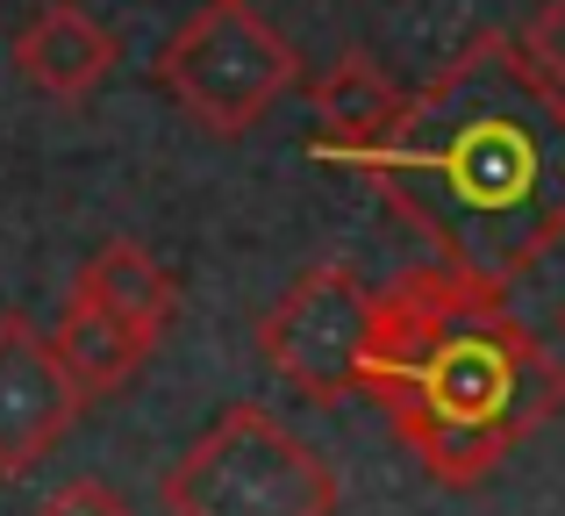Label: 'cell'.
Masks as SVG:
<instances>
[{"label":"cell","instance_id":"cell-1","mask_svg":"<svg viewBox=\"0 0 565 516\" xmlns=\"http://www.w3.org/2000/svg\"><path fill=\"white\" fill-rule=\"evenodd\" d=\"M365 187L472 280H523L565 238V94L523 43L480 29L401 115L344 158Z\"/></svg>","mask_w":565,"mask_h":516},{"label":"cell","instance_id":"cell-2","mask_svg":"<svg viewBox=\"0 0 565 516\" xmlns=\"http://www.w3.org/2000/svg\"><path fill=\"white\" fill-rule=\"evenodd\" d=\"M359 394L386 409L437 488H480L565 409V359L509 316V287L429 259L373 287Z\"/></svg>","mask_w":565,"mask_h":516},{"label":"cell","instance_id":"cell-3","mask_svg":"<svg viewBox=\"0 0 565 516\" xmlns=\"http://www.w3.org/2000/svg\"><path fill=\"white\" fill-rule=\"evenodd\" d=\"M166 516H337V474L301 431L230 402L158 481Z\"/></svg>","mask_w":565,"mask_h":516},{"label":"cell","instance_id":"cell-4","mask_svg":"<svg viewBox=\"0 0 565 516\" xmlns=\"http://www.w3.org/2000/svg\"><path fill=\"white\" fill-rule=\"evenodd\" d=\"M158 94L207 137H250L279 94L301 80V51L250 0H201L151 65Z\"/></svg>","mask_w":565,"mask_h":516},{"label":"cell","instance_id":"cell-5","mask_svg":"<svg viewBox=\"0 0 565 516\" xmlns=\"http://www.w3.org/2000/svg\"><path fill=\"white\" fill-rule=\"evenodd\" d=\"M365 330H373V280L351 259H322L265 308L258 359L308 402H337V394H359Z\"/></svg>","mask_w":565,"mask_h":516},{"label":"cell","instance_id":"cell-6","mask_svg":"<svg viewBox=\"0 0 565 516\" xmlns=\"http://www.w3.org/2000/svg\"><path fill=\"white\" fill-rule=\"evenodd\" d=\"M86 417V394L72 388L65 359L51 351V330L8 308L0 316V481H22L72 438Z\"/></svg>","mask_w":565,"mask_h":516},{"label":"cell","instance_id":"cell-7","mask_svg":"<svg viewBox=\"0 0 565 516\" xmlns=\"http://www.w3.org/2000/svg\"><path fill=\"white\" fill-rule=\"evenodd\" d=\"M122 65V36L79 8V0H43L22 29H14V72L36 86L43 101H86L108 72Z\"/></svg>","mask_w":565,"mask_h":516},{"label":"cell","instance_id":"cell-8","mask_svg":"<svg viewBox=\"0 0 565 516\" xmlns=\"http://www.w3.org/2000/svg\"><path fill=\"white\" fill-rule=\"evenodd\" d=\"M308 101H316V123H322L316 129V158L322 166H344V158H359L365 144L394 123L408 94H401L365 51H344L308 80Z\"/></svg>","mask_w":565,"mask_h":516},{"label":"cell","instance_id":"cell-9","mask_svg":"<svg viewBox=\"0 0 565 516\" xmlns=\"http://www.w3.org/2000/svg\"><path fill=\"white\" fill-rule=\"evenodd\" d=\"M51 351L65 359L72 388H79V394H86V409H94V402H108V394H122L129 380L143 373V359H151L158 345H151L143 330H129L122 316H108L94 294L72 287V294H65V308H57Z\"/></svg>","mask_w":565,"mask_h":516},{"label":"cell","instance_id":"cell-10","mask_svg":"<svg viewBox=\"0 0 565 516\" xmlns=\"http://www.w3.org/2000/svg\"><path fill=\"white\" fill-rule=\"evenodd\" d=\"M72 287L94 294L108 316H122L129 330H143L151 345H166V330L180 323V280L143 252L137 238H108L79 273H72Z\"/></svg>","mask_w":565,"mask_h":516},{"label":"cell","instance_id":"cell-11","mask_svg":"<svg viewBox=\"0 0 565 516\" xmlns=\"http://www.w3.org/2000/svg\"><path fill=\"white\" fill-rule=\"evenodd\" d=\"M515 43H523V57L565 94V0H544V8L523 22V36H515Z\"/></svg>","mask_w":565,"mask_h":516},{"label":"cell","instance_id":"cell-12","mask_svg":"<svg viewBox=\"0 0 565 516\" xmlns=\"http://www.w3.org/2000/svg\"><path fill=\"white\" fill-rule=\"evenodd\" d=\"M36 516H137L129 509L122 488H108V481H65L57 495H43Z\"/></svg>","mask_w":565,"mask_h":516},{"label":"cell","instance_id":"cell-13","mask_svg":"<svg viewBox=\"0 0 565 516\" xmlns=\"http://www.w3.org/2000/svg\"><path fill=\"white\" fill-rule=\"evenodd\" d=\"M558 330H565V316H558Z\"/></svg>","mask_w":565,"mask_h":516}]
</instances>
